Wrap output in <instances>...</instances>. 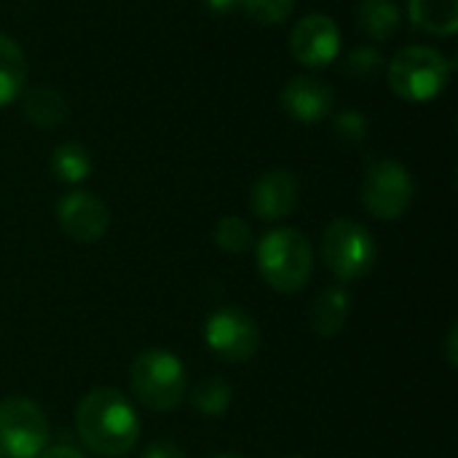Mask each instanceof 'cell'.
Returning <instances> with one entry per match:
<instances>
[{"label":"cell","instance_id":"1","mask_svg":"<svg viewBox=\"0 0 458 458\" xmlns=\"http://www.w3.org/2000/svg\"><path fill=\"white\" fill-rule=\"evenodd\" d=\"M81 443L102 458L126 456L140 440V416L118 389L99 386L89 392L75 413Z\"/></svg>","mask_w":458,"mask_h":458},{"label":"cell","instance_id":"2","mask_svg":"<svg viewBox=\"0 0 458 458\" xmlns=\"http://www.w3.org/2000/svg\"><path fill=\"white\" fill-rule=\"evenodd\" d=\"M258 271L276 293H301L314 271L309 239L295 228H274L258 242Z\"/></svg>","mask_w":458,"mask_h":458},{"label":"cell","instance_id":"3","mask_svg":"<svg viewBox=\"0 0 458 458\" xmlns=\"http://www.w3.org/2000/svg\"><path fill=\"white\" fill-rule=\"evenodd\" d=\"M131 394L156 413L174 411L188 394V373L180 357L166 349L142 352L129 370Z\"/></svg>","mask_w":458,"mask_h":458},{"label":"cell","instance_id":"4","mask_svg":"<svg viewBox=\"0 0 458 458\" xmlns=\"http://www.w3.org/2000/svg\"><path fill=\"white\" fill-rule=\"evenodd\" d=\"M454 64L429 46H408L389 62V86L408 102L435 99L448 78Z\"/></svg>","mask_w":458,"mask_h":458},{"label":"cell","instance_id":"5","mask_svg":"<svg viewBox=\"0 0 458 458\" xmlns=\"http://www.w3.org/2000/svg\"><path fill=\"white\" fill-rule=\"evenodd\" d=\"M376 239L373 233L349 217L333 220L322 236V260L341 282L362 279L376 266Z\"/></svg>","mask_w":458,"mask_h":458},{"label":"cell","instance_id":"6","mask_svg":"<svg viewBox=\"0 0 458 458\" xmlns=\"http://www.w3.org/2000/svg\"><path fill=\"white\" fill-rule=\"evenodd\" d=\"M48 445V419L38 403L8 397L0 403V454L3 458H38Z\"/></svg>","mask_w":458,"mask_h":458},{"label":"cell","instance_id":"7","mask_svg":"<svg viewBox=\"0 0 458 458\" xmlns=\"http://www.w3.org/2000/svg\"><path fill=\"white\" fill-rule=\"evenodd\" d=\"M413 201L411 172L392 158H381L368 166L362 182V204L378 220H397Z\"/></svg>","mask_w":458,"mask_h":458},{"label":"cell","instance_id":"8","mask_svg":"<svg viewBox=\"0 0 458 458\" xmlns=\"http://www.w3.org/2000/svg\"><path fill=\"white\" fill-rule=\"evenodd\" d=\"M204 341L212 354L225 362H250L260 349V327L244 309L223 306L209 314Z\"/></svg>","mask_w":458,"mask_h":458},{"label":"cell","instance_id":"9","mask_svg":"<svg viewBox=\"0 0 458 458\" xmlns=\"http://www.w3.org/2000/svg\"><path fill=\"white\" fill-rule=\"evenodd\" d=\"M56 220L59 228L81 244H91L105 236L110 225V212L105 201L89 191H72L59 199L56 204Z\"/></svg>","mask_w":458,"mask_h":458},{"label":"cell","instance_id":"10","mask_svg":"<svg viewBox=\"0 0 458 458\" xmlns=\"http://www.w3.org/2000/svg\"><path fill=\"white\" fill-rule=\"evenodd\" d=\"M290 48L301 64L325 67L338 56V48H341L338 24L325 13H309L295 24L290 35Z\"/></svg>","mask_w":458,"mask_h":458},{"label":"cell","instance_id":"11","mask_svg":"<svg viewBox=\"0 0 458 458\" xmlns=\"http://www.w3.org/2000/svg\"><path fill=\"white\" fill-rule=\"evenodd\" d=\"M298 193H301V188H298L295 174L287 169H274V172H266L263 177H258V182L252 185L250 204L260 220L274 223V220L287 217L295 209Z\"/></svg>","mask_w":458,"mask_h":458},{"label":"cell","instance_id":"12","mask_svg":"<svg viewBox=\"0 0 458 458\" xmlns=\"http://www.w3.org/2000/svg\"><path fill=\"white\" fill-rule=\"evenodd\" d=\"M282 105L293 118H298L303 123H317L330 113L333 91L317 78H295L284 86Z\"/></svg>","mask_w":458,"mask_h":458},{"label":"cell","instance_id":"13","mask_svg":"<svg viewBox=\"0 0 458 458\" xmlns=\"http://www.w3.org/2000/svg\"><path fill=\"white\" fill-rule=\"evenodd\" d=\"M349 314H352V295L346 287H325L314 303H311V311H309V322H311V330L322 338H333L338 335L346 322H349Z\"/></svg>","mask_w":458,"mask_h":458},{"label":"cell","instance_id":"14","mask_svg":"<svg viewBox=\"0 0 458 458\" xmlns=\"http://www.w3.org/2000/svg\"><path fill=\"white\" fill-rule=\"evenodd\" d=\"M411 21L429 32L451 38L458 30V0H411Z\"/></svg>","mask_w":458,"mask_h":458},{"label":"cell","instance_id":"15","mask_svg":"<svg viewBox=\"0 0 458 458\" xmlns=\"http://www.w3.org/2000/svg\"><path fill=\"white\" fill-rule=\"evenodd\" d=\"M27 81V59L19 43L0 32V107L13 102Z\"/></svg>","mask_w":458,"mask_h":458},{"label":"cell","instance_id":"16","mask_svg":"<svg viewBox=\"0 0 458 458\" xmlns=\"http://www.w3.org/2000/svg\"><path fill=\"white\" fill-rule=\"evenodd\" d=\"M24 118L32 121L40 129H54L67 118V102L59 91L46 89V86H35L24 94L21 102Z\"/></svg>","mask_w":458,"mask_h":458},{"label":"cell","instance_id":"17","mask_svg":"<svg viewBox=\"0 0 458 458\" xmlns=\"http://www.w3.org/2000/svg\"><path fill=\"white\" fill-rule=\"evenodd\" d=\"M357 24L373 40H386L400 27V8L392 0H360Z\"/></svg>","mask_w":458,"mask_h":458},{"label":"cell","instance_id":"18","mask_svg":"<svg viewBox=\"0 0 458 458\" xmlns=\"http://www.w3.org/2000/svg\"><path fill=\"white\" fill-rule=\"evenodd\" d=\"M51 172L62 182H81L91 174V156L78 142H62L51 153Z\"/></svg>","mask_w":458,"mask_h":458},{"label":"cell","instance_id":"19","mask_svg":"<svg viewBox=\"0 0 458 458\" xmlns=\"http://www.w3.org/2000/svg\"><path fill=\"white\" fill-rule=\"evenodd\" d=\"M233 400V389L228 381L223 378H204L193 386L191 392V405L196 413L207 416V419H217L231 408Z\"/></svg>","mask_w":458,"mask_h":458},{"label":"cell","instance_id":"20","mask_svg":"<svg viewBox=\"0 0 458 458\" xmlns=\"http://www.w3.org/2000/svg\"><path fill=\"white\" fill-rule=\"evenodd\" d=\"M252 228L236 217V215H228L223 220H217L215 225V244L223 250V252H231V255H242L252 247Z\"/></svg>","mask_w":458,"mask_h":458},{"label":"cell","instance_id":"21","mask_svg":"<svg viewBox=\"0 0 458 458\" xmlns=\"http://www.w3.org/2000/svg\"><path fill=\"white\" fill-rule=\"evenodd\" d=\"M255 21L260 24H279L290 16L295 0H236Z\"/></svg>","mask_w":458,"mask_h":458},{"label":"cell","instance_id":"22","mask_svg":"<svg viewBox=\"0 0 458 458\" xmlns=\"http://www.w3.org/2000/svg\"><path fill=\"white\" fill-rule=\"evenodd\" d=\"M381 64H384V59H381L378 51H373V48H357V51L349 54L346 70L352 75H376L381 70Z\"/></svg>","mask_w":458,"mask_h":458},{"label":"cell","instance_id":"23","mask_svg":"<svg viewBox=\"0 0 458 458\" xmlns=\"http://www.w3.org/2000/svg\"><path fill=\"white\" fill-rule=\"evenodd\" d=\"M335 134L341 137V140H346V142H360V140H365V134H368V126H365V118L360 115V113H341L338 118H335Z\"/></svg>","mask_w":458,"mask_h":458},{"label":"cell","instance_id":"24","mask_svg":"<svg viewBox=\"0 0 458 458\" xmlns=\"http://www.w3.org/2000/svg\"><path fill=\"white\" fill-rule=\"evenodd\" d=\"M142 458H188V454L172 440H156L142 451Z\"/></svg>","mask_w":458,"mask_h":458},{"label":"cell","instance_id":"25","mask_svg":"<svg viewBox=\"0 0 458 458\" xmlns=\"http://www.w3.org/2000/svg\"><path fill=\"white\" fill-rule=\"evenodd\" d=\"M38 458H86V456H83L78 448L67 445V443H56V445H46Z\"/></svg>","mask_w":458,"mask_h":458},{"label":"cell","instance_id":"26","mask_svg":"<svg viewBox=\"0 0 458 458\" xmlns=\"http://www.w3.org/2000/svg\"><path fill=\"white\" fill-rule=\"evenodd\" d=\"M448 352V362H451V368H456L458 365V357H456V327H451V333H448V346H445Z\"/></svg>","mask_w":458,"mask_h":458},{"label":"cell","instance_id":"27","mask_svg":"<svg viewBox=\"0 0 458 458\" xmlns=\"http://www.w3.org/2000/svg\"><path fill=\"white\" fill-rule=\"evenodd\" d=\"M215 458H244V456H239V454H217Z\"/></svg>","mask_w":458,"mask_h":458},{"label":"cell","instance_id":"28","mask_svg":"<svg viewBox=\"0 0 458 458\" xmlns=\"http://www.w3.org/2000/svg\"><path fill=\"white\" fill-rule=\"evenodd\" d=\"M293 458H301V456H293Z\"/></svg>","mask_w":458,"mask_h":458},{"label":"cell","instance_id":"29","mask_svg":"<svg viewBox=\"0 0 458 458\" xmlns=\"http://www.w3.org/2000/svg\"><path fill=\"white\" fill-rule=\"evenodd\" d=\"M0 458H3V454H0Z\"/></svg>","mask_w":458,"mask_h":458}]
</instances>
